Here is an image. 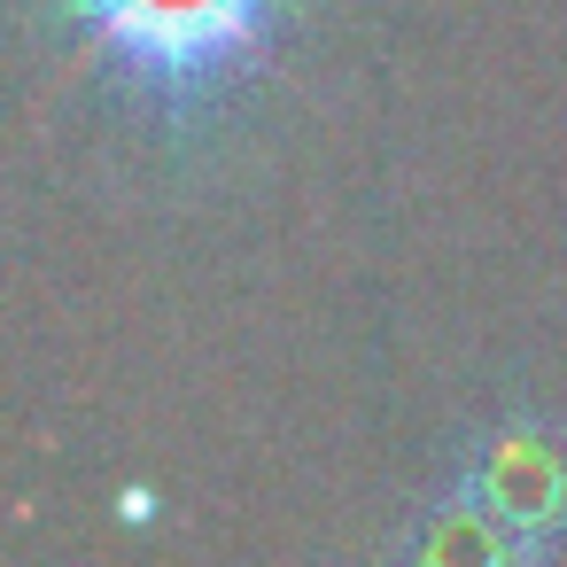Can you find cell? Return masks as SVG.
Masks as SVG:
<instances>
[{
	"mask_svg": "<svg viewBox=\"0 0 567 567\" xmlns=\"http://www.w3.org/2000/svg\"><path fill=\"white\" fill-rule=\"evenodd\" d=\"M63 9L133 102H148L164 125H187L257 71L288 0H63Z\"/></svg>",
	"mask_w": 567,
	"mask_h": 567,
	"instance_id": "obj_1",
	"label": "cell"
},
{
	"mask_svg": "<svg viewBox=\"0 0 567 567\" xmlns=\"http://www.w3.org/2000/svg\"><path fill=\"white\" fill-rule=\"evenodd\" d=\"M451 482L489 513L505 520L528 551H559L567 544V420H544V412H505L489 427H474L458 443V466Z\"/></svg>",
	"mask_w": 567,
	"mask_h": 567,
	"instance_id": "obj_2",
	"label": "cell"
},
{
	"mask_svg": "<svg viewBox=\"0 0 567 567\" xmlns=\"http://www.w3.org/2000/svg\"><path fill=\"white\" fill-rule=\"evenodd\" d=\"M396 567H544V551H528L505 520H489L458 482L427 489L404 528H396Z\"/></svg>",
	"mask_w": 567,
	"mask_h": 567,
	"instance_id": "obj_3",
	"label": "cell"
}]
</instances>
